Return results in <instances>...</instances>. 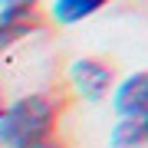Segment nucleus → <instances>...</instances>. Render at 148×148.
I'll list each match as a JSON object with an SVG mask.
<instances>
[{"mask_svg":"<svg viewBox=\"0 0 148 148\" xmlns=\"http://www.w3.org/2000/svg\"><path fill=\"white\" fill-rule=\"evenodd\" d=\"M53 135V106L43 95H23L0 112V142L7 148H43Z\"/></svg>","mask_w":148,"mask_h":148,"instance_id":"1","label":"nucleus"},{"mask_svg":"<svg viewBox=\"0 0 148 148\" xmlns=\"http://www.w3.org/2000/svg\"><path fill=\"white\" fill-rule=\"evenodd\" d=\"M112 109L119 112V119H142L148 112V73H132L115 86L112 95Z\"/></svg>","mask_w":148,"mask_h":148,"instance_id":"2","label":"nucleus"},{"mask_svg":"<svg viewBox=\"0 0 148 148\" xmlns=\"http://www.w3.org/2000/svg\"><path fill=\"white\" fill-rule=\"evenodd\" d=\"M69 79H73L76 92L86 95V99L99 102L102 95L109 92V82H112V69L99 59H76L69 66Z\"/></svg>","mask_w":148,"mask_h":148,"instance_id":"3","label":"nucleus"},{"mask_svg":"<svg viewBox=\"0 0 148 148\" xmlns=\"http://www.w3.org/2000/svg\"><path fill=\"white\" fill-rule=\"evenodd\" d=\"M36 27H40V16L33 13V7H3L0 10V53L10 49L13 43H20Z\"/></svg>","mask_w":148,"mask_h":148,"instance_id":"4","label":"nucleus"},{"mask_svg":"<svg viewBox=\"0 0 148 148\" xmlns=\"http://www.w3.org/2000/svg\"><path fill=\"white\" fill-rule=\"evenodd\" d=\"M106 3L109 0H56L53 3V20L73 27V23H82V20H89L92 13H99Z\"/></svg>","mask_w":148,"mask_h":148,"instance_id":"5","label":"nucleus"},{"mask_svg":"<svg viewBox=\"0 0 148 148\" xmlns=\"http://www.w3.org/2000/svg\"><path fill=\"white\" fill-rule=\"evenodd\" d=\"M109 148H148L145 132H142V122H135V119H119V125L112 128Z\"/></svg>","mask_w":148,"mask_h":148,"instance_id":"6","label":"nucleus"},{"mask_svg":"<svg viewBox=\"0 0 148 148\" xmlns=\"http://www.w3.org/2000/svg\"><path fill=\"white\" fill-rule=\"evenodd\" d=\"M3 7H33V0H0V10Z\"/></svg>","mask_w":148,"mask_h":148,"instance_id":"7","label":"nucleus"},{"mask_svg":"<svg viewBox=\"0 0 148 148\" xmlns=\"http://www.w3.org/2000/svg\"><path fill=\"white\" fill-rule=\"evenodd\" d=\"M138 122H142V132H145V142H148V112H145V115L138 119Z\"/></svg>","mask_w":148,"mask_h":148,"instance_id":"8","label":"nucleus"}]
</instances>
